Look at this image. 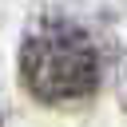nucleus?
I'll use <instances>...</instances> for the list:
<instances>
[{"label":"nucleus","instance_id":"obj_1","mask_svg":"<svg viewBox=\"0 0 127 127\" xmlns=\"http://www.w3.org/2000/svg\"><path fill=\"white\" fill-rule=\"evenodd\" d=\"M20 79L40 103H79L99 87V48L75 20L44 12L24 32Z\"/></svg>","mask_w":127,"mask_h":127}]
</instances>
